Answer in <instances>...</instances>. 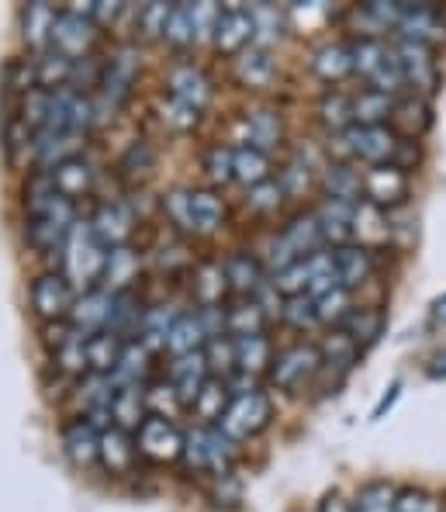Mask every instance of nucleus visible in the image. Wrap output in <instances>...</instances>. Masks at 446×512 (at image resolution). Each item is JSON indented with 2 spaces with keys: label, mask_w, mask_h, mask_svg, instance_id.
<instances>
[{
  "label": "nucleus",
  "mask_w": 446,
  "mask_h": 512,
  "mask_svg": "<svg viewBox=\"0 0 446 512\" xmlns=\"http://www.w3.org/2000/svg\"><path fill=\"white\" fill-rule=\"evenodd\" d=\"M160 118L170 128H177V132H187V128H194L201 122V115L194 108H187V104H180L177 97H170V94H163L160 97Z\"/></svg>",
  "instance_id": "603ef678"
},
{
  "label": "nucleus",
  "mask_w": 446,
  "mask_h": 512,
  "mask_svg": "<svg viewBox=\"0 0 446 512\" xmlns=\"http://www.w3.org/2000/svg\"><path fill=\"white\" fill-rule=\"evenodd\" d=\"M87 222H90V229H94V236L101 239L108 250L125 246L135 229V215L125 201H104V205H97V212L90 215Z\"/></svg>",
  "instance_id": "6ab92c4d"
},
{
  "label": "nucleus",
  "mask_w": 446,
  "mask_h": 512,
  "mask_svg": "<svg viewBox=\"0 0 446 512\" xmlns=\"http://www.w3.org/2000/svg\"><path fill=\"white\" fill-rule=\"evenodd\" d=\"M73 301H77V291L66 281L63 274L49 270V274H39L32 281V308L42 322H66L73 312Z\"/></svg>",
  "instance_id": "9b49d317"
},
{
  "label": "nucleus",
  "mask_w": 446,
  "mask_h": 512,
  "mask_svg": "<svg viewBox=\"0 0 446 512\" xmlns=\"http://www.w3.org/2000/svg\"><path fill=\"white\" fill-rule=\"evenodd\" d=\"M322 367V350L315 343H294L287 350L274 353L267 367V378L277 391H301L305 384L319 378Z\"/></svg>",
  "instance_id": "423d86ee"
},
{
  "label": "nucleus",
  "mask_w": 446,
  "mask_h": 512,
  "mask_svg": "<svg viewBox=\"0 0 446 512\" xmlns=\"http://www.w3.org/2000/svg\"><path fill=\"white\" fill-rule=\"evenodd\" d=\"M77 225V208L52 187L49 173L39 170L25 184V236L39 253H63L66 236Z\"/></svg>",
  "instance_id": "f257e3e1"
},
{
  "label": "nucleus",
  "mask_w": 446,
  "mask_h": 512,
  "mask_svg": "<svg viewBox=\"0 0 446 512\" xmlns=\"http://www.w3.org/2000/svg\"><path fill=\"white\" fill-rule=\"evenodd\" d=\"M384 326H388V319H384L381 308H374V305H367V308L353 305L350 312H346L343 319H339L336 326H332V333H339L343 340H350L353 346H357V353H364L377 340H381Z\"/></svg>",
  "instance_id": "a211bd4d"
},
{
  "label": "nucleus",
  "mask_w": 446,
  "mask_h": 512,
  "mask_svg": "<svg viewBox=\"0 0 446 512\" xmlns=\"http://www.w3.org/2000/svg\"><path fill=\"white\" fill-rule=\"evenodd\" d=\"M315 77L325 80V84H343L353 73V49L350 42H325L312 59Z\"/></svg>",
  "instance_id": "72a5a7b5"
},
{
  "label": "nucleus",
  "mask_w": 446,
  "mask_h": 512,
  "mask_svg": "<svg viewBox=\"0 0 446 512\" xmlns=\"http://www.w3.org/2000/svg\"><path fill=\"white\" fill-rule=\"evenodd\" d=\"M426 378L446 381V346H443V350H436L433 357L426 360Z\"/></svg>",
  "instance_id": "680f3d73"
},
{
  "label": "nucleus",
  "mask_w": 446,
  "mask_h": 512,
  "mask_svg": "<svg viewBox=\"0 0 446 512\" xmlns=\"http://www.w3.org/2000/svg\"><path fill=\"white\" fill-rule=\"evenodd\" d=\"M97 42V25L87 18V7L83 11H56V21H52L49 32V52L70 59V63H80V59L90 56Z\"/></svg>",
  "instance_id": "0eeeda50"
},
{
  "label": "nucleus",
  "mask_w": 446,
  "mask_h": 512,
  "mask_svg": "<svg viewBox=\"0 0 446 512\" xmlns=\"http://www.w3.org/2000/svg\"><path fill=\"white\" fill-rule=\"evenodd\" d=\"M270 312L267 305H260L256 298L236 301L232 308H225V336H253L267 333Z\"/></svg>",
  "instance_id": "c9c22d12"
},
{
  "label": "nucleus",
  "mask_w": 446,
  "mask_h": 512,
  "mask_svg": "<svg viewBox=\"0 0 446 512\" xmlns=\"http://www.w3.org/2000/svg\"><path fill=\"white\" fill-rule=\"evenodd\" d=\"M395 32L402 42H415V45H429V49H436V45L446 39L443 11L436 4H408V0H398Z\"/></svg>",
  "instance_id": "1a4fd4ad"
},
{
  "label": "nucleus",
  "mask_w": 446,
  "mask_h": 512,
  "mask_svg": "<svg viewBox=\"0 0 446 512\" xmlns=\"http://www.w3.org/2000/svg\"><path fill=\"white\" fill-rule=\"evenodd\" d=\"M429 319H433L440 329H446V291L440 298H433V305H429Z\"/></svg>",
  "instance_id": "0e129e2a"
},
{
  "label": "nucleus",
  "mask_w": 446,
  "mask_h": 512,
  "mask_svg": "<svg viewBox=\"0 0 446 512\" xmlns=\"http://www.w3.org/2000/svg\"><path fill=\"white\" fill-rule=\"evenodd\" d=\"M149 357H153V353H149L139 340H128L122 346V357H118V367H115V374H111V381L142 384V378H146V371H149Z\"/></svg>",
  "instance_id": "c03bdc74"
},
{
  "label": "nucleus",
  "mask_w": 446,
  "mask_h": 512,
  "mask_svg": "<svg viewBox=\"0 0 446 512\" xmlns=\"http://www.w3.org/2000/svg\"><path fill=\"white\" fill-rule=\"evenodd\" d=\"M49 180L66 201H77L83 194L94 191V167H90V160H83L77 153V156H70V160L56 163V167L49 170Z\"/></svg>",
  "instance_id": "bb28decb"
},
{
  "label": "nucleus",
  "mask_w": 446,
  "mask_h": 512,
  "mask_svg": "<svg viewBox=\"0 0 446 512\" xmlns=\"http://www.w3.org/2000/svg\"><path fill=\"white\" fill-rule=\"evenodd\" d=\"M211 378L208 371V360H204V350L201 353H187V357H177L170 367V388L177 395L180 409H191L198 391L204 388V381Z\"/></svg>",
  "instance_id": "412c9836"
},
{
  "label": "nucleus",
  "mask_w": 446,
  "mask_h": 512,
  "mask_svg": "<svg viewBox=\"0 0 446 512\" xmlns=\"http://www.w3.org/2000/svg\"><path fill=\"white\" fill-rule=\"evenodd\" d=\"M146 388L142 384H118L115 398H111V426L125 429L135 436V429L146 423Z\"/></svg>",
  "instance_id": "a878e982"
},
{
  "label": "nucleus",
  "mask_w": 446,
  "mask_h": 512,
  "mask_svg": "<svg viewBox=\"0 0 446 512\" xmlns=\"http://www.w3.org/2000/svg\"><path fill=\"white\" fill-rule=\"evenodd\" d=\"M135 461H139V450H135V436L125 429L111 426L101 433V450H97V464H104V471L111 474H132Z\"/></svg>",
  "instance_id": "393cba45"
},
{
  "label": "nucleus",
  "mask_w": 446,
  "mask_h": 512,
  "mask_svg": "<svg viewBox=\"0 0 446 512\" xmlns=\"http://www.w3.org/2000/svg\"><path fill=\"white\" fill-rule=\"evenodd\" d=\"M364 180V201L381 212H391V208L405 205L408 198V170L395 167V163H384V167H367V173H360Z\"/></svg>",
  "instance_id": "f8f14e48"
},
{
  "label": "nucleus",
  "mask_w": 446,
  "mask_h": 512,
  "mask_svg": "<svg viewBox=\"0 0 446 512\" xmlns=\"http://www.w3.org/2000/svg\"><path fill=\"white\" fill-rule=\"evenodd\" d=\"M398 512H443V502L429 488L408 485L398 488Z\"/></svg>",
  "instance_id": "864d4df0"
},
{
  "label": "nucleus",
  "mask_w": 446,
  "mask_h": 512,
  "mask_svg": "<svg viewBox=\"0 0 446 512\" xmlns=\"http://www.w3.org/2000/svg\"><path fill=\"white\" fill-rule=\"evenodd\" d=\"M56 21V7L49 4H28L25 7V42L32 49H49V32Z\"/></svg>",
  "instance_id": "09e8293b"
},
{
  "label": "nucleus",
  "mask_w": 446,
  "mask_h": 512,
  "mask_svg": "<svg viewBox=\"0 0 446 512\" xmlns=\"http://www.w3.org/2000/svg\"><path fill=\"white\" fill-rule=\"evenodd\" d=\"M274 419V402L263 388H243V391H232L229 405L225 412L218 416L215 429L225 433L232 443H246L253 436H260L263 429L270 426Z\"/></svg>",
  "instance_id": "7ed1b4c3"
},
{
  "label": "nucleus",
  "mask_w": 446,
  "mask_h": 512,
  "mask_svg": "<svg viewBox=\"0 0 446 512\" xmlns=\"http://www.w3.org/2000/svg\"><path fill=\"white\" fill-rule=\"evenodd\" d=\"M319 118L332 135H343L346 128H353V97L343 94L339 87L325 90L319 101Z\"/></svg>",
  "instance_id": "ea45409f"
},
{
  "label": "nucleus",
  "mask_w": 446,
  "mask_h": 512,
  "mask_svg": "<svg viewBox=\"0 0 446 512\" xmlns=\"http://www.w3.org/2000/svg\"><path fill=\"white\" fill-rule=\"evenodd\" d=\"M135 277H139V253L132 250V246H115V250H108L104 256V270H101V288L104 291H132Z\"/></svg>",
  "instance_id": "7c9ffc66"
},
{
  "label": "nucleus",
  "mask_w": 446,
  "mask_h": 512,
  "mask_svg": "<svg viewBox=\"0 0 446 512\" xmlns=\"http://www.w3.org/2000/svg\"><path fill=\"white\" fill-rule=\"evenodd\" d=\"M284 142V122L277 111H249L246 115V146L260 149V153L270 156V149H277Z\"/></svg>",
  "instance_id": "f704fd0d"
},
{
  "label": "nucleus",
  "mask_w": 446,
  "mask_h": 512,
  "mask_svg": "<svg viewBox=\"0 0 446 512\" xmlns=\"http://www.w3.org/2000/svg\"><path fill=\"white\" fill-rule=\"evenodd\" d=\"M204 343H208V333H204L198 312H180V319L173 322L170 333H166L163 350L177 360V357H187V353H201Z\"/></svg>",
  "instance_id": "2f4dec72"
},
{
  "label": "nucleus",
  "mask_w": 446,
  "mask_h": 512,
  "mask_svg": "<svg viewBox=\"0 0 446 512\" xmlns=\"http://www.w3.org/2000/svg\"><path fill=\"white\" fill-rule=\"evenodd\" d=\"M315 512H350V502L343 499V492H325Z\"/></svg>",
  "instance_id": "e2e57ef3"
},
{
  "label": "nucleus",
  "mask_w": 446,
  "mask_h": 512,
  "mask_svg": "<svg viewBox=\"0 0 446 512\" xmlns=\"http://www.w3.org/2000/svg\"><path fill=\"white\" fill-rule=\"evenodd\" d=\"M277 184H281L284 198H294V194H305V187L312 184V177H308V163L291 160V163H287V167L281 170Z\"/></svg>",
  "instance_id": "4d7b16f0"
},
{
  "label": "nucleus",
  "mask_w": 446,
  "mask_h": 512,
  "mask_svg": "<svg viewBox=\"0 0 446 512\" xmlns=\"http://www.w3.org/2000/svg\"><path fill=\"white\" fill-rule=\"evenodd\" d=\"M329 256H332V274H336L339 288H346L350 295L360 284H367L370 274H374V253L357 243L336 246V250H329Z\"/></svg>",
  "instance_id": "aec40b11"
},
{
  "label": "nucleus",
  "mask_w": 446,
  "mask_h": 512,
  "mask_svg": "<svg viewBox=\"0 0 446 512\" xmlns=\"http://www.w3.org/2000/svg\"><path fill=\"white\" fill-rule=\"evenodd\" d=\"M277 315H281V319L291 329H298V333L319 326V308H315L312 295H287V298H281V308H277Z\"/></svg>",
  "instance_id": "49530a36"
},
{
  "label": "nucleus",
  "mask_w": 446,
  "mask_h": 512,
  "mask_svg": "<svg viewBox=\"0 0 446 512\" xmlns=\"http://www.w3.org/2000/svg\"><path fill=\"white\" fill-rule=\"evenodd\" d=\"M246 201H249V208H253V212L267 215V212H277V208H281L284 191H281V184L270 177V180H263V184L249 187V198Z\"/></svg>",
  "instance_id": "5fc2aeb1"
},
{
  "label": "nucleus",
  "mask_w": 446,
  "mask_h": 512,
  "mask_svg": "<svg viewBox=\"0 0 446 512\" xmlns=\"http://www.w3.org/2000/svg\"><path fill=\"white\" fill-rule=\"evenodd\" d=\"M122 346L125 340L111 333H97L87 340V371L90 374H101V378H111L118 367V357H122Z\"/></svg>",
  "instance_id": "4c0bfd02"
},
{
  "label": "nucleus",
  "mask_w": 446,
  "mask_h": 512,
  "mask_svg": "<svg viewBox=\"0 0 446 512\" xmlns=\"http://www.w3.org/2000/svg\"><path fill=\"white\" fill-rule=\"evenodd\" d=\"M236 454H239V443H232L229 436L218 433L215 426H198L191 436H184V454H180V461L198 474L218 478V474L232 471Z\"/></svg>",
  "instance_id": "39448f33"
},
{
  "label": "nucleus",
  "mask_w": 446,
  "mask_h": 512,
  "mask_svg": "<svg viewBox=\"0 0 446 512\" xmlns=\"http://www.w3.org/2000/svg\"><path fill=\"white\" fill-rule=\"evenodd\" d=\"M443 512H446V506H443Z\"/></svg>",
  "instance_id": "69168bd1"
},
{
  "label": "nucleus",
  "mask_w": 446,
  "mask_h": 512,
  "mask_svg": "<svg viewBox=\"0 0 446 512\" xmlns=\"http://www.w3.org/2000/svg\"><path fill=\"white\" fill-rule=\"evenodd\" d=\"M322 191L329 201H346V205H360L364 201V180L346 160H336L322 170Z\"/></svg>",
  "instance_id": "cd10ccee"
},
{
  "label": "nucleus",
  "mask_w": 446,
  "mask_h": 512,
  "mask_svg": "<svg viewBox=\"0 0 446 512\" xmlns=\"http://www.w3.org/2000/svg\"><path fill=\"white\" fill-rule=\"evenodd\" d=\"M163 42L173 45V49H191L194 42V4H173L170 7V18H166V32Z\"/></svg>",
  "instance_id": "a18cd8bd"
},
{
  "label": "nucleus",
  "mask_w": 446,
  "mask_h": 512,
  "mask_svg": "<svg viewBox=\"0 0 446 512\" xmlns=\"http://www.w3.org/2000/svg\"><path fill=\"white\" fill-rule=\"evenodd\" d=\"M395 56L402 63V77H405V90L419 97H433L436 87H440V63H436V52L429 45H415V42H395Z\"/></svg>",
  "instance_id": "9d476101"
},
{
  "label": "nucleus",
  "mask_w": 446,
  "mask_h": 512,
  "mask_svg": "<svg viewBox=\"0 0 446 512\" xmlns=\"http://www.w3.org/2000/svg\"><path fill=\"white\" fill-rule=\"evenodd\" d=\"M218 14H222V7L211 4V0L194 4V42H211L215 25H218Z\"/></svg>",
  "instance_id": "13d9d810"
},
{
  "label": "nucleus",
  "mask_w": 446,
  "mask_h": 512,
  "mask_svg": "<svg viewBox=\"0 0 446 512\" xmlns=\"http://www.w3.org/2000/svg\"><path fill=\"white\" fill-rule=\"evenodd\" d=\"M232 163H236V146H225V142H215L204 153V173H208L211 184H229Z\"/></svg>",
  "instance_id": "8fccbe9b"
},
{
  "label": "nucleus",
  "mask_w": 446,
  "mask_h": 512,
  "mask_svg": "<svg viewBox=\"0 0 446 512\" xmlns=\"http://www.w3.org/2000/svg\"><path fill=\"white\" fill-rule=\"evenodd\" d=\"M388 122H391L388 128L398 135V139L415 142V139H422V135L429 132V125H433V108H429L426 97L405 90V94H398L395 101H391V118H388Z\"/></svg>",
  "instance_id": "4468645a"
},
{
  "label": "nucleus",
  "mask_w": 446,
  "mask_h": 512,
  "mask_svg": "<svg viewBox=\"0 0 446 512\" xmlns=\"http://www.w3.org/2000/svg\"><path fill=\"white\" fill-rule=\"evenodd\" d=\"M135 450L139 457L156 464H173L184 454V433L166 416H146V423L135 429Z\"/></svg>",
  "instance_id": "6e6552de"
},
{
  "label": "nucleus",
  "mask_w": 446,
  "mask_h": 512,
  "mask_svg": "<svg viewBox=\"0 0 446 512\" xmlns=\"http://www.w3.org/2000/svg\"><path fill=\"white\" fill-rule=\"evenodd\" d=\"M232 350H236V371L243 378H256L270 367L274 360V346H270L267 333H253V336H232Z\"/></svg>",
  "instance_id": "473e14b6"
},
{
  "label": "nucleus",
  "mask_w": 446,
  "mask_h": 512,
  "mask_svg": "<svg viewBox=\"0 0 446 512\" xmlns=\"http://www.w3.org/2000/svg\"><path fill=\"white\" fill-rule=\"evenodd\" d=\"M232 398V388L225 378H208L204 381V388L198 391V398H194L191 412L194 419H198V426H215L218 416L225 412V405H229Z\"/></svg>",
  "instance_id": "e433bc0d"
},
{
  "label": "nucleus",
  "mask_w": 446,
  "mask_h": 512,
  "mask_svg": "<svg viewBox=\"0 0 446 512\" xmlns=\"http://www.w3.org/2000/svg\"><path fill=\"white\" fill-rule=\"evenodd\" d=\"M135 77H139V59H135V49H118L115 56L101 66V80H97V87H101V101L108 104L111 111L122 108L125 97L132 94Z\"/></svg>",
  "instance_id": "ddd939ff"
},
{
  "label": "nucleus",
  "mask_w": 446,
  "mask_h": 512,
  "mask_svg": "<svg viewBox=\"0 0 446 512\" xmlns=\"http://www.w3.org/2000/svg\"><path fill=\"white\" fill-rule=\"evenodd\" d=\"M232 180L246 187H256L263 180H270V156L260 153L253 146H236V163H232Z\"/></svg>",
  "instance_id": "a19ab883"
},
{
  "label": "nucleus",
  "mask_w": 446,
  "mask_h": 512,
  "mask_svg": "<svg viewBox=\"0 0 446 512\" xmlns=\"http://www.w3.org/2000/svg\"><path fill=\"white\" fill-rule=\"evenodd\" d=\"M315 308H319V322H325V326H336V322L343 319V315L353 308L350 291H346V288L325 291V295L315 298Z\"/></svg>",
  "instance_id": "3c124183"
},
{
  "label": "nucleus",
  "mask_w": 446,
  "mask_h": 512,
  "mask_svg": "<svg viewBox=\"0 0 446 512\" xmlns=\"http://www.w3.org/2000/svg\"><path fill=\"white\" fill-rule=\"evenodd\" d=\"M253 18H249V7H222L218 14L215 35H211V45H215L222 56L236 59L239 52L253 45Z\"/></svg>",
  "instance_id": "f3484780"
},
{
  "label": "nucleus",
  "mask_w": 446,
  "mask_h": 512,
  "mask_svg": "<svg viewBox=\"0 0 446 512\" xmlns=\"http://www.w3.org/2000/svg\"><path fill=\"white\" fill-rule=\"evenodd\" d=\"M332 142L339 146V153L346 160H360L367 167H384V163H395V167L408 170L405 156L412 153V142L398 139L388 125H370V128H346L343 135H332Z\"/></svg>",
  "instance_id": "f03ea898"
},
{
  "label": "nucleus",
  "mask_w": 446,
  "mask_h": 512,
  "mask_svg": "<svg viewBox=\"0 0 446 512\" xmlns=\"http://www.w3.org/2000/svg\"><path fill=\"white\" fill-rule=\"evenodd\" d=\"M108 312H111V291H104L101 284H97V288L80 291L77 295L66 326H70L77 336H83V340H90V336L104 333V326H108Z\"/></svg>",
  "instance_id": "dca6fc26"
},
{
  "label": "nucleus",
  "mask_w": 446,
  "mask_h": 512,
  "mask_svg": "<svg viewBox=\"0 0 446 512\" xmlns=\"http://www.w3.org/2000/svg\"><path fill=\"white\" fill-rule=\"evenodd\" d=\"M56 364L63 367L66 374H77V378L90 374L87 371V340L73 333V329H66V336L56 340Z\"/></svg>",
  "instance_id": "de8ad7c7"
},
{
  "label": "nucleus",
  "mask_w": 446,
  "mask_h": 512,
  "mask_svg": "<svg viewBox=\"0 0 446 512\" xmlns=\"http://www.w3.org/2000/svg\"><path fill=\"white\" fill-rule=\"evenodd\" d=\"M398 398H402V381L395 378V381L388 384V388H384L381 402L374 405V412H370V419H374V423H381V419H384V412H391V409H395V402H398Z\"/></svg>",
  "instance_id": "052dcab7"
},
{
  "label": "nucleus",
  "mask_w": 446,
  "mask_h": 512,
  "mask_svg": "<svg viewBox=\"0 0 446 512\" xmlns=\"http://www.w3.org/2000/svg\"><path fill=\"white\" fill-rule=\"evenodd\" d=\"M222 274H225V284H229V291H236V295H243V298L260 295V288L270 281L267 270H263V263L256 260L253 253L225 256V260H222Z\"/></svg>",
  "instance_id": "4be33fe9"
},
{
  "label": "nucleus",
  "mask_w": 446,
  "mask_h": 512,
  "mask_svg": "<svg viewBox=\"0 0 446 512\" xmlns=\"http://www.w3.org/2000/svg\"><path fill=\"white\" fill-rule=\"evenodd\" d=\"M173 4H146L139 11V32L142 39H163L166 32V18H170Z\"/></svg>",
  "instance_id": "6e6d98bb"
},
{
  "label": "nucleus",
  "mask_w": 446,
  "mask_h": 512,
  "mask_svg": "<svg viewBox=\"0 0 446 512\" xmlns=\"http://www.w3.org/2000/svg\"><path fill=\"white\" fill-rule=\"evenodd\" d=\"M163 208L170 215V222L177 225L180 232H191V215H187V191H173L163 198Z\"/></svg>",
  "instance_id": "bf43d9fd"
},
{
  "label": "nucleus",
  "mask_w": 446,
  "mask_h": 512,
  "mask_svg": "<svg viewBox=\"0 0 446 512\" xmlns=\"http://www.w3.org/2000/svg\"><path fill=\"white\" fill-rule=\"evenodd\" d=\"M232 73H236V80L243 87H270L277 77V59L270 49H263V45H249V49L239 52L236 59H232Z\"/></svg>",
  "instance_id": "5701e85b"
},
{
  "label": "nucleus",
  "mask_w": 446,
  "mask_h": 512,
  "mask_svg": "<svg viewBox=\"0 0 446 512\" xmlns=\"http://www.w3.org/2000/svg\"><path fill=\"white\" fill-rule=\"evenodd\" d=\"M104 256H108V246L101 243V239L94 236V229H90V222H80L70 229V236H66V246H63V277L73 284V291H90L97 288V281H101V270H104Z\"/></svg>",
  "instance_id": "20e7f679"
},
{
  "label": "nucleus",
  "mask_w": 446,
  "mask_h": 512,
  "mask_svg": "<svg viewBox=\"0 0 446 512\" xmlns=\"http://www.w3.org/2000/svg\"><path fill=\"white\" fill-rule=\"evenodd\" d=\"M350 512H398V488L391 481H367L350 502Z\"/></svg>",
  "instance_id": "37998d69"
},
{
  "label": "nucleus",
  "mask_w": 446,
  "mask_h": 512,
  "mask_svg": "<svg viewBox=\"0 0 446 512\" xmlns=\"http://www.w3.org/2000/svg\"><path fill=\"white\" fill-rule=\"evenodd\" d=\"M391 101H395V97L381 94V90L364 87L357 97H353V125H360V128L388 125V118H391Z\"/></svg>",
  "instance_id": "58836bf2"
},
{
  "label": "nucleus",
  "mask_w": 446,
  "mask_h": 512,
  "mask_svg": "<svg viewBox=\"0 0 446 512\" xmlns=\"http://www.w3.org/2000/svg\"><path fill=\"white\" fill-rule=\"evenodd\" d=\"M187 215H191V236H211L225 222V201L215 191H187Z\"/></svg>",
  "instance_id": "c756f323"
},
{
  "label": "nucleus",
  "mask_w": 446,
  "mask_h": 512,
  "mask_svg": "<svg viewBox=\"0 0 446 512\" xmlns=\"http://www.w3.org/2000/svg\"><path fill=\"white\" fill-rule=\"evenodd\" d=\"M97 450H101V429L90 426L83 416L63 426V454L70 457L73 468H94Z\"/></svg>",
  "instance_id": "b1692460"
},
{
  "label": "nucleus",
  "mask_w": 446,
  "mask_h": 512,
  "mask_svg": "<svg viewBox=\"0 0 446 512\" xmlns=\"http://www.w3.org/2000/svg\"><path fill=\"white\" fill-rule=\"evenodd\" d=\"M166 94L177 97V101L187 104V108H194L198 115H204V108L211 104V94H215V87H211L208 73H204L201 66L177 63L170 70V77H166Z\"/></svg>",
  "instance_id": "2eb2a0df"
},
{
  "label": "nucleus",
  "mask_w": 446,
  "mask_h": 512,
  "mask_svg": "<svg viewBox=\"0 0 446 512\" xmlns=\"http://www.w3.org/2000/svg\"><path fill=\"white\" fill-rule=\"evenodd\" d=\"M391 239V225H388V212H381V208L367 205V201H360L357 212H353V243L364 246V250H381L384 243Z\"/></svg>",
  "instance_id": "c85d7f7f"
},
{
  "label": "nucleus",
  "mask_w": 446,
  "mask_h": 512,
  "mask_svg": "<svg viewBox=\"0 0 446 512\" xmlns=\"http://www.w3.org/2000/svg\"><path fill=\"white\" fill-rule=\"evenodd\" d=\"M225 291V274H222V260L218 263H201L194 270V298H198V308H208V305H222Z\"/></svg>",
  "instance_id": "79ce46f5"
}]
</instances>
